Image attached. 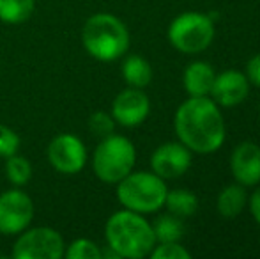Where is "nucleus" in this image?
Listing matches in <instances>:
<instances>
[{
    "instance_id": "nucleus-7",
    "label": "nucleus",
    "mask_w": 260,
    "mask_h": 259,
    "mask_svg": "<svg viewBox=\"0 0 260 259\" xmlns=\"http://www.w3.org/2000/svg\"><path fill=\"white\" fill-rule=\"evenodd\" d=\"M64 256L62 236L52 227H36L25 231L13 247L16 259H58Z\"/></svg>"
},
{
    "instance_id": "nucleus-16",
    "label": "nucleus",
    "mask_w": 260,
    "mask_h": 259,
    "mask_svg": "<svg viewBox=\"0 0 260 259\" xmlns=\"http://www.w3.org/2000/svg\"><path fill=\"white\" fill-rule=\"evenodd\" d=\"M165 206H167L168 213L184 220V218H189L197 213V210H199V199H197V195L193 192L186 190V188H175V190L167 192Z\"/></svg>"
},
{
    "instance_id": "nucleus-9",
    "label": "nucleus",
    "mask_w": 260,
    "mask_h": 259,
    "mask_svg": "<svg viewBox=\"0 0 260 259\" xmlns=\"http://www.w3.org/2000/svg\"><path fill=\"white\" fill-rule=\"evenodd\" d=\"M48 160L58 172L76 174L85 165L87 149L78 137L71 133H62L50 142Z\"/></svg>"
},
{
    "instance_id": "nucleus-11",
    "label": "nucleus",
    "mask_w": 260,
    "mask_h": 259,
    "mask_svg": "<svg viewBox=\"0 0 260 259\" xmlns=\"http://www.w3.org/2000/svg\"><path fill=\"white\" fill-rule=\"evenodd\" d=\"M250 94V80L246 73L237 69H225L214 76L211 87V100L221 108H232L243 103Z\"/></svg>"
},
{
    "instance_id": "nucleus-10",
    "label": "nucleus",
    "mask_w": 260,
    "mask_h": 259,
    "mask_svg": "<svg viewBox=\"0 0 260 259\" xmlns=\"http://www.w3.org/2000/svg\"><path fill=\"white\" fill-rule=\"evenodd\" d=\"M152 172L163 180H175L191 167V151L182 142H165L151 156Z\"/></svg>"
},
{
    "instance_id": "nucleus-20",
    "label": "nucleus",
    "mask_w": 260,
    "mask_h": 259,
    "mask_svg": "<svg viewBox=\"0 0 260 259\" xmlns=\"http://www.w3.org/2000/svg\"><path fill=\"white\" fill-rule=\"evenodd\" d=\"M6 174L11 183L16 185V187H21V185L28 183V180L32 178V167L27 158L18 156L16 153H14V155L7 156Z\"/></svg>"
},
{
    "instance_id": "nucleus-18",
    "label": "nucleus",
    "mask_w": 260,
    "mask_h": 259,
    "mask_svg": "<svg viewBox=\"0 0 260 259\" xmlns=\"http://www.w3.org/2000/svg\"><path fill=\"white\" fill-rule=\"evenodd\" d=\"M152 231L156 236V243H168V242H181L184 236V224L182 218L175 215H161L152 224Z\"/></svg>"
},
{
    "instance_id": "nucleus-12",
    "label": "nucleus",
    "mask_w": 260,
    "mask_h": 259,
    "mask_svg": "<svg viewBox=\"0 0 260 259\" xmlns=\"http://www.w3.org/2000/svg\"><path fill=\"white\" fill-rule=\"evenodd\" d=\"M151 112V101L149 96L142 89L129 87L124 89L115 96L112 103V118L120 126H138L147 119Z\"/></svg>"
},
{
    "instance_id": "nucleus-19",
    "label": "nucleus",
    "mask_w": 260,
    "mask_h": 259,
    "mask_svg": "<svg viewBox=\"0 0 260 259\" xmlns=\"http://www.w3.org/2000/svg\"><path fill=\"white\" fill-rule=\"evenodd\" d=\"M34 11V0H0V20L6 23H23Z\"/></svg>"
},
{
    "instance_id": "nucleus-6",
    "label": "nucleus",
    "mask_w": 260,
    "mask_h": 259,
    "mask_svg": "<svg viewBox=\"0 0 260 259\" xmlns=\"http://www.w3.org/2000/svg\"><path fill=\"white\" fill-rule=\"evenodd\" d=\"M214 39V21L206 13L186 11L172 20L168 27V41L182 53H200L211 46Z\"/></svg>"
},
{
    "instance_id": "nucleus-15",
    "label": "nucleus",
    "mask_w": 260,
    "mask_h": 259,
    "mask_svg": "<svg viewBox=\"0 0 260 259\" xmlns=\"http://www.w3.org/2000/svg\"><path fill=\"white\" fill-rule=\"evenodd\" d=\"M248 204V192L246 187L239 183L226 185L216 199V210L223 218H236L243 213Z\"/></svg>"
},
{
    "instance_id": "nucleus-5",
    "label": "nucleus",
    "mask_w": 260,
    "mask_h": 259,
    "mask_svg": "<svg viewBox=\"0 0 260 259\" xmlns=\"http://www.w3.org/2000/svg\"><path fill=\"white\" fill-rule=\"evenodd\" d=\"M137 151L129 138L122 135H108L96 148L92 167L96 176L105 183H119L133 170Z\"/></svg>"
},
{
    "instance_id": "nucleus-4",
    "label": "nucleus",
    "mask_w": 260,
    "mask_h": 259,
    "mask_svg": "<svg viewBox=\"0 0 260 259\" xmlns=\"http://www.w3.org/2000/svg\"><path fill=\"white\" fill-rule=\"evenodd\" d=\"M167 183L154 172H133L117 183V199L126 210L137 213H156L165 208L167 199Z\"/></svg>"
},
{
    "instance_id": "nucleus-2",
    "label": "nucleus",
    "mask_w": 260,
    "mask_h": 259,
    "mask_svg": "<svg viewBox=\"0 0 260 259\" xmlns=\"http://www.w3.org/2000/svg\"><path fill=\"white\" fill-rule=\"evenodd\" d=\"M106 242L119 257L142 259L154 249L156 236L142 213L122 210L106 222Z\"/></svg>"
},
{
    "instance_id": "nucleus-13",
    "label": "nucleus",
    "mask_w": 260,
    "mask_h": 259,
    "mask_svg": "<svg viewBox=\"0 0 260 259\" xmlns=\"http://www.w3.org/2000/svg\"><path fill=\"white\" fill-rule=\"evenodd\" d=\"M230 172L236 183L257 187L260 183V146L244 140L230 155Z\"/></svg>"
},
{
    "instance_id": "nucleus-3",
    "label": "nucleus",
    "mask_w": 260,
    "mask_h": 259,
    "mask_svg": "<svg viewBox=\"0 0 260 259\" xmlns=\"http://www.w3.org/2000/svg\"><path fill=\"white\" fill-rule=\"evenodd\" d=\"M82 41L94 59L110 63L127 52L129 32L117 16L98 13L87 20L82 32Z\"/></svg>"
},
{
    "instance_id": "nucleus-8",
    "label": "nucleus",
    "mask_w": 260,
    "mask_h": 259,
    "mask_svg": "<svg viewBox=\"0 0 260 259\" xmlns=\"http://www.w3.org/2000/svg\"><path fill=\"white\" fill-rule=\"evenodd\" d=\"M34 217V204L21 190H9L0 195V233L18 235L25 231Z\"/></svg>"
},
{
    "instance_id": "nucleus-17",
    "label": "nucleus",
    "mask_w": 260,
    "mask_h": 259,
    "mask_svg": "<svg viewBox=\"0 0 260 259\" xmlns=\"http://www.w3.org/2000/svg\"><path fill=\"white\" fill-rule=\"evenodd\" d=\"M122 76L129 87L144 89L152 80V68L142 55H129L122 63Z\"/></svg>"
},
{
    "instance_id": "nucleus-14",
    "label": "nucleus",
    "mask_w": 260,
    "mask_h": 259,
    "mask_svg": "<svg viewBox=\"0 0 260 259\" xmlns=\"http://www.w3.org/2000/svg\"><path fill=\"white\" fill-rule=\"evenodd\" d=\"M214 69L211 64L204 61H195L188 64L182 75V83L188 93V96H209L212 82H214Z\"/></svg>"
},
{
    "instance_id": "nucleus-24",
    "label": "nucleus",
    "mask_w": 260,
    "mask_h": 259,
    "mask_svg": "<svg viewBox=\"0 0 260 259\" xmlns=\"http://www.w3.org/2000/svg\"><path fill=\"white\" fill-rule=\"evenodd\" d=\"M20 148V137L11 128L0 125V156H11Z\"/></svg>"
},
{
    "instance_id": "nucleus-26",
    "label": "nucleus",
    "mask_w": 260,
    "mask_h": 259,
    "mask_svg": "<svg viewBox=\"0 0 260 259\" xmlns=\"http://www.w3.org/2000/svg\"><path fill=\"white\" fill-rule=\"evenodd\" d=\"M250 211L251 217L255 218V222L260 225V187L250 197Z\"/></svg>"
},
{
    "instance_id": "nucleus-1",
    "label": "nucleus",
    "mask_w": 260,
    "mask_h": 259,
    "mask_svg": "<svg viewBox=\"0 0 260 259\" xmlns=\"http://www.w3.org/2000/svg\"><path fill=\"white\" fill-rule=\"evenodd\" d=\"M174 128L179 142L199 155L216 153L226 137L221 110L209 96H189L182 101L175 112Z\"/></svg>"
},
{
    "instance_id": "nucleus-23",
    "label": "nucleus",
    "mask_w": 260,
    "mask_h": 259,
    "mask_svg": "<svg viewBox=\"0 0 260 259\" xmlns=\"http://www.w3.org/2000/svg\"><path fill=\"white\" fill-rule=\"evenodd\" d=\"M89 128L94 135L105 138V137H108V135H112L113 128H115V121H113L112 116L106 114V112H94L89 119Z\"/></svg>"
},
{
    "instance_id": "nucleus-21",
    "label": "nucleus",
    "mask_w": 260,
    "mask_h": 259,
    "mask_svg": "<svg viewBox=\"0 0 260 259\" xmlns=\"http://www.w3.org/2000/svg\"><path fill=\"white\" fill-rule=\"evenodd\" d=\"M64 256L68 259H100L103 252L94 242L87 238H78L68 247Z\"/></svg>"
},
{
    "instance_id": "nucleus-25",
    "label": "nucleus",
    "mask_w": 260,
    "mask_h": 259,
    "mask_svg": "<svg viewBox=\"0 0 260 259\" xmlns=\"http://www.w3.org/2000/svg\"><path fill=\"white\" fill-rule=\"evenodd\" d=\"M246 76L250 80V83L260 87V53L250 59V63L246 66Z\"/></svg>"
},
{
    "instance_id": "nucleus-22",
    "label": "nucleus",
    "mask_w": 260,
    "mask_h": 259,
    "mask_svg": "<svg viewBox=\"0 0 260 259\" xmlns=\"http://www.w3.org/2000/svg\"><path fill=\"white\" fill-rule=\"evenodd\" d=\"M151 257L152 259H189L191 254L179 242H168V243L154 245V249L151 250Z\"/></svg>"
}]
</instances>
